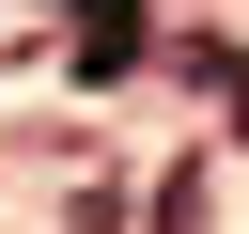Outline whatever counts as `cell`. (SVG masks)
<instances>
[{
  "instance_id": "obj_1",
  "label": "cell",
  "mask_w": 249,
  "mask_h": 234,
  "mask_svg": "<svg viewBox=\"0 0 249 234\" xmlns=\"http://www.w3.org/2000/svg\"><path fill=\"white\" fill-rule=\"evenodd\" d=\"M62 62L78 78H124L140 62V0H62Z\"/></svg>"
}]
</instances>
